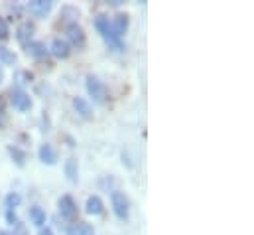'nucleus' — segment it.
<instances>
[{"label": "nucleus", "instance_id": "15", "mask_svg": "<svg viewBox=\"0 0 254 235\" xmlns=\"http://www.w3.org/2000/svg\"><path fill=\"white\" fill-rule=\"evenodd\" d=\"M73 107H75V111L81 115L83 118H93V111H91V105L83 99V97H73Z\"/></svg>", "mask_w": 254, "mask_h": 235}, {"label": "nucleus", "instance_id": "11", "mask_svg": "<svg viewBox=\"0 0 254 235\" xmlns=\"http://www.w3.org/2000/svg\"><path fill=\"white\" fill-rule=\"evenodd\" d=\"M54 56L58 59H65L69 58V54H71V48H69V44L62 40V38H56L54 42H52V50H50Z\"/></svg>", "mask_w": 254, "mask_h": 235}, {"label": "nucleus", "instance_id": "16", "mask_svg": "<svg viewBox=\"0 0 254 235\" xmlns=\"http://www.w3.org/2000/svg\"><path fill=\"white\" fill-rule=\"evenodd\" d=\"M93 226L85 224V222H77V224H71L67 228V235H93Z\"/></svg>", "mask_w": 254, "mask_h": 235}, {"label": "nucleus", "instance_id": "17", "mask_svg": "<svg viewBox=\"0 0 254 235\" xmlns=\"http://www.w3.org/2000/svg\"><path fill=\"white\" fill-rule=\"evenodd\" d=\"M30 220H32L34 226L42 228V226L46 224V212H44L40 206H32V208H30Z\"/></svg>", "mask_w": 254, "mask_h": 235}, {"label": "nucleus", "instance_id": "9", "mask_svg": "<svg viewBox=\"0 0 254 235\" xmlns=\"http://www.w3.org/2000/svg\"><path fill=\"white\" fill-rule=\"evenodd\" d=\"M64 172H65V176H67V180H69L71 184H77V180H79V162H77V158L69 156V158L65 160Z\"/></svg>", "mask_w": 254, "mask_h": 235}, {"label": "nucleus", "instance_id": "26", "mask_svg": "<svg viewBox=\"0 0 254 235\" xmlns=\"http://www.w3.org/2000/svg\"><path fill=\"white\" fill-rule=\"evenodd\" d=\"M0 235H10L8 232H0Z\"/></svg>", "mask_w": 254, "mask_h": 235}, {"label": "nucleus", "instance_id": "2", "mask_svg": "<svg viewBox=\"0 0 254 235\" xmlns=\"http://www.w3.org/2000/svg\"><path fill=\"white\" fill-rule=\"evenodd\" d=\"M85 85H87V93L93 97L95 103H99V105L107 103V99H109V89H107V85H105L97 75H87Z\"/></svg>", "mask_w": 254, "mask_h": 235}, {"label": "nucleus", "instance_id": "24", "mask_svg": "<svg viewBox=\"0 0 254 235\" xmlns=\"http://www.w3.org/2000/svg\"><path fill=\"white\" fill-rule=\"evenodd\" d=\"M38 235H54V232H52L50 228H42V230H40V234H38Z\"/></svg>", "mask_w": 254, "mask_h": 235}, {"label": "nucleus", "instance_id": "22", "mask_svg": "<svg viewBox=\"0 0 254 235\" xmlns=\"http://www.w3.org/2000/svg\"><path fill=\"white\" fill-rule=\"evenodd\" d=\"M10 235H28V230L24 228V224H20V222H18V224L14 226V232H12Z\"/></svg>", "mask_w": 254, "mask_h": 235}, {"label": "nucleus", "instance_id": "21", "mask_svg": "<svg viewBox=\"0 0 254 235\" xmlns=\"http://www.w3.org/2000/svg\"><path fill=\"white\" fill-rule=\"evenodd\" d=\"M8 38H10L8 22H6V18H2V16H0V40H2V42H6Z\"/></svg>", "mask_w": 254, "mask_h": 235}, {"label": "nucleus", "instance_id": "4", "mask_svg": "<svg viewBox=\"0 0 254 235\" xmlns=\"http://www.w3.org/2000/svg\"><path fill=\"white\" fill-rule=\"evenodd\" d=\"M10 105L14 107V109H18V111H30L32 109V99H30V95L24 91V89H12V93H10Z\"/></svg>", "mask_w": 254, "mask_h": 235}, {"label": "nucleus", "instance_id": "7", "mask_svg": "<svg viewBox=\"0 0 254 235\" xmlns=\"http://www.w3.org/2000/svg\"><path fill=\"white\" fill-rule=\"evenodd\" d=\"M58 206H60L62 218H65V220H71V218L77 216V204H75V200L71 196H62Z\"/></svg>", "mask_w": 254, "mask_h": 235}, {"label": "nucleus", "instance_id": "6", "mask_svg": "<svg viewBox=\"0 0 254 235\" xmlns=\"http://www.w3.org/2000/svg\"><path fill=\"white\" fill-rule=\"evenodd\" d=\"M52 8H54V0H32V2H28V10L38 18H44L46 14H50Z\"/></svg>", "mask_w": 254, "mask_h": 235}, {"label": "nucleus", "instance_id": "10", "mask_svg": "<svg viewBox=\"0 0 254 235\" xmlns=\"http://www.w3.org/2000/svg\"><path fill=\"white\" fill-rule=\"evenodd\" d=\"M32 36H34V24H32V22H24V24L18 26L16 38H18L20 44H24V46L30 44V42H32Z\"/></svg>", "mask_w": 254, "mask_h": 235}, {"label": "nucleus", "instance_id": "20", "mask_svg": "<svg viewBox=\"0 0 254 235\" xmlns=\"http://www.w3.org/2000/svg\"><path fill=\"white\" fill-rule=\"evenodd\" d=\"M4 202H6V208H8V210H14V208H18V206L22 204V196L16 194V192H10Z\"/></svg>", "mask_w": 254, "mask_h": 235}, {"label": "nucleus", "instance_id": "18", "mask_svg": "<svg viewBox=\"0 0 254 235\" xmlns=\"http://www.w3.org/2000/svg\"><path fill=\"white\" fill-rule=\"evenodd\" d=\"M8 154L12 156V160L22 168L24 164H26V152L22 150V148H18V146H14V144H10L8 146Z\"/></svg>", "mask_w": 254, "mask_h": 235}, {"label": "nucleus", "instance_id": "14", "mask_svg": "<svg viewBox=\"0 0 254 235\" xmlns=\"http://www.w3.org/2000/svg\"><path fill=\"white\" fill-rule=\"evenodd\" d=\"M26 52L32 56V58H36V59H42V58H46L48 54H50V50L46 48V44H42V42H30V44H26Z\"/></svg>", "mask_w": 254, "mask_h": 235}, {"label": "nucleus", "instance_id": "12", "mask_svg": "<svg viewBox=\"0 0 254 235\" xmlns=\"http://www.w3.org/2000/svg\"><path fill=\"white\" fill-rule=\"evenodd\" d=\"M85 210H87L89 216H101L105 212V204H103V200L99 196H91V198H87Z\"/></svg>", "mask_w": 254, "mask_h": 235}, {"label": "nucleus", "instance_id": "13", "mask_svg": "<svg viewBox=\"0 0 254 235\" xmlns=\"http://www.w3.org/2000/svg\"><path fill=\"white\" fill-rule=\"evenodd\" d=\"M128 24H130V18H128V14H117L115 16V20H111V26H113V32L121 38L125 32L128 30Z\"/></svg>", "mask_w": 254, "mask_h": 235}, {"label": "nucleus", "instance_id": "19", "mask_svg": "<svg viewBox=\"0 0 254 235\" xmlns=\"http://www.w3.org/2000/svg\"><path fill=\"white\" fill-rule=\"evenodd\" d=\"M0 63L2 65H14L16 63V54L8 50L6 46H0Z\"/></svg>", "mask_w": 254, "mask_h": 235}, {"label": "nucleus", "instance_id": "5", "mask_svg": "<svg viewBox=\"0 0 254 235\" xmlns=\"http://www.w3.org/2000/svg\"><path fill=\"white\" fill-rule=\"evenodd\" d=\"M65 34H67V38H69V42L73 46H77V48H83L85 46V32H83V28L77 22H69L65 26Z\"/></svg>", "mask_w": 254, "mask_h": 235}, {"label": "nucleus", "instance_id": "8", "mask_svg": "<svg viewBox=\"0 0 254 235\" xmlns=\"http://www.w3.org/2000/svg\"><path fill=\"white\" fill-rule=\"evenodd\" d=\"M38 156H40V160H42L44 164H48V166H54V164L58 162V150H56L52 144H42L40 150H38Z\"/></svg>", "mask_w": 254, "mask_h": 235}, {"label": "nucleus", "instance_id": "25", "mask_svg": "<svg viewBox=\"0 0 254 235\" xmlns=\"http://www.w3.org/2000/svg\"><path fill=\"white\" fill-rule=\"evenodd\" d=\"M4 81V69H2V65H0V83Z\"/></svg>", "mask_w": 254, "mask_h": 235}, {"label": "nucleus", "instance_id": "1", "mask_svg": "<svg viewBox=\"0 0 254 235\" xmlns=\"http://www.w3.org/2000/svg\"><path fill=\"white\" fill-rule=\"evenodd\" d=\"M95 28L99 30V34L105 38V42L113 48V50H117V52H123L125 50V44H123V40L113 32V26H111V20H109V16H105V14H99L97 18H95Z\"/></svg>", "mask_w": 254, "mask_h": 235}, {"label": "nucleus", "instance_id": "3", "mask_svg": "<svg viewBox=\"0 0 254 235\" xmlns=\"http://www.w3.org/2000/svg\"><path fill=\"white\" fill-rule=\"evenodd\" d=\"M111 202H113V210H115V216L119 220H128V214H130V200L125 192H119V190H113L111 192Z\"/></svg>", "mask_w": 254, "mask_h": 235}, {"label": "nucleus", "instance_id": "23", "mask_svg": "<svg viewBox=\"0 0 254 235\" xmlns=\"http://www.w3.org/2000/svg\"><path fill=\"white\" fill-rule=\"evenodd\" d=\"M6 222H8L10 226H16V224H18V218H16L14 210H8V212H6Z\"/></svg>", "mask_w": 254, "mask_h": 235}]
</instances>
